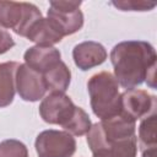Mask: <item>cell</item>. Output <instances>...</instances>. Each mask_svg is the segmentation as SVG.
I'll return each mask as SVG.
<instances>
[{
  "label": "cell",
  "mask_w": 157,
  "mask_h": 157,
  "mask_svg": "<svg viewBox=\"0 0 157 157\" xmlns=\"http://www.w3.org/2000/svg\"><path fill=\"white\" fill-rule=\"evenodd\" d=\"M115 80L124 88L131 90L144 81L151 88L156 87V52L144 40H125L118 43L110 53Z\"/></svg>",
  "instance_id": "1"
},
{
  "label": "cell",
  "mask_w": 157,
  "mask_h": 157,
  "mask_svg": "<svg viewBox=\"0 0 157 157\" xmlns=\"http://www.w3.org/2000/svg\"><path fill=\"white\" fill-rule=\"evenodd\" d=\"M91 107L93 113L101 118L110 119L120 113V92L115 77L107 71L93 75L87 83Z\"/></svg>",
  "instance_id": "2"
},
{
  "label": "cell",
  "mask_w": 157,
  "mask_h": 157,
  "mask_svg": "<svg viewBox=\"0 0 157 157\" xmlns=\"http://www.w3.org/2000/svg\"><path fill=\"white\" fill-rule=\"evenodd\" d=\"M135 136V121L118 114L110 119L96 123L87 132V144L92 152L119 140Z\"/></svg>",
  "instance_id": "3"
},
{
  "label": "cell",
  "mask_w": 157,
  "mask_h": 157,
  "mask_svg": "<svg viewBox=\"0 0 157 157\" xmlns=\"http://www.w3.org/2000/svg\"><path fill=\"white\" fill-rule=\"evenodd\" d=\"M42 18L39 9L29 2L0 1V27L11 28L15 33L27 37L32 26Z\"/></svg>",
  "instance_id": "4"
},
{
  "label": "cell",
  "mask_w": 157,
  "mask_h": 157,
  "mask_svg": "<svg viewBox=\"0 0 157 157\" xmlns=\"http://www.w3.org/2000/svg\"><path fill=\"white\" fill-rule=\"evenodd\" d=\"M80 5L81 1H50L48 20L52 21L63 37L81 29L83 15Z\"/></svg>",
  "instance_id": "5"
},
{
  "label": "cell",
  "mask_w": 157,
  "mask_h": 157,
  "mask_svg": "<svg viewBox=\"0 0 157 157\" xmlns=\"http://www.w3.org/2000/svg\"><path fill=\"white\" fill-rule=\"evenodd\" d=\"M36 151L38 157H71L76 151V141L66 131L45 130L36 139Z\"/></svg>",
  "instance_id": "6"
},
{
  "label": "cell",
  "mask_w": 157,
  "mask_h": 157,
  "mask_svg": "<svg viewBox=\"0 0 157 157\" xmlns=\"http://www.w3.org/2000/svg\"><path fill=\"white\" fill-rule=\"evenodd\" d=\"M76 108L77 107L66 94L52 92L42 101L39 105V114L44 121L61 125L65 129V126L72 119Z\"/></svg>",
  "instance_id": "7"
},
{
  "label": "cell",
  "mask_w": 157,
  "mask_h": 157,
  "mask_svg": "<svg viewBox=\"0 0 157 157\" xmlns=\"http://www.w3.org/2000/svg\"><path fill=\"white\" fill-rule=\"evenodd\" d=\"M156 110V97L144 90H126L120 96V115L136 121Z\"/></svg>",
  "instance_id": "8"
},
{
  "label": "cell",
  "mask_w": 157,
  "mask_h": 157,
  "mask_svg": "<svg viewBox=\"0 0 157 157\" xmlns=\"http://www.w3.org/2000/svg\"><path fill=\"white\" fill-rule=\"evenodd\" d=\"M15 82L20 97L27 102H36L40 99L47 91L43 75L32 70L26 64L18 66Z\"/></svg>",
  "instance_id": "9"
},
{
  "label": "cell",
  "mask_w": 157,
  "mask_h": 157,
  "mask_svg": "<svg viewBox=\"0 0 157 157\" xmlns=\"http://www.w3.org/2000/svg\"><path fill=\"white\" fill-rule=\"evenodd\" d=\"M25 63L32 70L44 75L55 67L60 60V52L54 47L36 45L26 50L23 55Z\"/></svg>",
  "instance_id": "10"
},
{
  "label": "cell",
  "mask_w": 157,
  "mask_h": 157,
  "mask_svg": "<svg viewBox=\"0 0 157 157\" xmlns=\"http://www.w3.org/2000/svg\"><path fill=\"white\" fill-rule=\"evenodd\" d=\"M72 56L76 66L85 71L101 65L107 59V50L97 42H82L74 48Z\"/></svg>",
  "instance_id": "11"
},
{
  "label": "cell",
  "mask_w": 157,
  "mask_h": 157,
  "mask_svg": "<svg viewBox=\"0 0 157 157\" xmlns=\"http://www.w3.org/2000/svg\"><path fill=\"white\" fill-rule=\"evenodd\" d=\"M26 38L37 43L38 45L52 47L53 44L59 43L63 39V36L56 29V27L52 23L50 20L42 17L32 26Z\"/></svg>",
  "instance_id": "12"
},
{
  "label": "cell",
  "mask_w": 157,
  "mask_h": 157,
  "mask_svg": "<svg viewBox=\"0 0 157 157\" xmlns=\"http://www.w3.org/2000/svg\"><path fill=\"white\" fill-rule=\"evenodd\" d=\"M20 64L7 61L0 64V108L7 107L15 97L16 71Z\"/></svg>",
  "instance_id": "13"
},
{
  "label": "cell",
  "mask_w": 157,
  "mask_h": 157,
  "mask_svg": "<svg viewBox=\"0 0 157 157\" xmlns=\"http://www.w3.org/2000/svg\"><path fill=\"white\" fill-rule=\"evenodd\" d=\"M136 135L129 139L108 144L92 152L93 157H136Z\"/></svg>",
  "instance_id": "14"
},
{
  "label": "cell",
  "mask_w": 157,
  "mask_h": 157,
  "mask_svg": "<svg viewBox=\"0 0 157 157\" xmlns=\"http://www.w3.org/2000/svg\"><path fill=\"white\" fill-rule=\"evenodd\" d=\"M45 88L50 92H59L64 93L70 83L71 72L65 63L60 61L55 67L43 75Z\"/></svg>",
  "instance_id": "15"
},
{
  "label": "cell",
  "mask_w": 157,
  "mask_h": 157,
  "mask_svg": "<svg viewBox=\"0 0 157 157\" xmlns=\"http://www.w3.org/2000/svg\"><path fill=\"white\" fill-rule=\"evenodd\" d=\"M139 139L142 151L156 148L157 137H156V110L145 115L139 126Z\"/></svg>",
  "instance_id": "16"
},
{
  "label": "cell",
  "mask_w": 157,
  "mask_h": 157,
  "mask_svg": "<svg viewBox=\"0 0 157 157\" xmlns=\"http://www.w3.org/2000/svg\"><path fill=\"white\" fill-rule=\"evenodd\" d=\"M90 129H91L90 117L87 115V113L82 108L77 107L72 119L65 126V130L69 131V134H72V135H76V136H81V135L87 134Z\"/></svg>",
  "instance_id": "17"
},
{
  "label": "cell",
  "mask_w": 157,
  "mask_h": 157,
  "mask_svg": "<svg viewBox=\"0 0 157 157\" xmlns=\"http://www.w3.org/2000/svg\"><path fill=\"white\" fill-rule=\"evenodd\" d=\"M0 157H28V151L21 141L5 140L0 144Z\"/></svg>",
  "instance_id": "18"
},
{
  "label": "cell",
  "mask_w": 157,
  "mask_h": 157,
  "mask_svg": "<svg viewBox=\"0 0 157 157\" xmlns=\"http://www.w3.org/2000/svg\"><path fill=\"white\" fill-rule=\"evenodd\" d=\"M115 7L123 11H148L156 6V2L148 1H136V0H128V1H113L112 2Z\"/></svg>",
  "instance_id": "19"
},
{
  "label": "cell",
  "mask_w": 157,
  "mask_h": 157,
  "mask_svg": "<svg viewBox=\"0 0 157 157\" xmlns=\"http://www.w3.org/2000/svg\"><path fill=\"white\" fill-rule=\"evenodd\" d=\"M13 45H15V42H13L12 37L10 36V33L0 27V54L6 53Z\"/></svg>",
  "instance_id": "20"
}]
</instances>
